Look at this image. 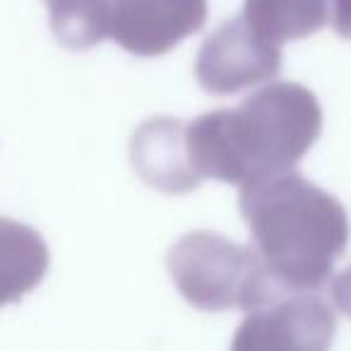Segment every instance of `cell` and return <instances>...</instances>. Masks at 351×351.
<instances>
[{
  "instance_id": "6da1fadb",
  "label": "cell",
  "mask_w": 351,
  "mask_h": 351,
  "mask_svg": "<svg viewBox=\"0 0 351 351\" xmlns=\"http://www.w3.org/2000/svg\"><path fill=\"white\" fill-rule=\"evenodd\" d=\"M322 108L298 82H272L243 99L188 123V149L200 178L229 186L293 171L317 142Z\"/></svg>"
},
{
  "instance_id": "277c9868",
  "label": "cell",
  "mask_w": 351,
  "mask_h": 351,
  "mask_svg": "<svg viewBox=\"0 0 351 351\" xmlns=\"http://www.w3.org/2000/svg\"><path fill=\"white\" fill-rule=\"evenodd\" d=\"M337 315L313 291L279 289L263 306L248 311L231 351H330Z\"/></svg>"
},
{
  "instance_id": "ba28073f",
  "label": "cell",
  "mask_w": 351,
  "mask_h": 351,
  "mask_svg": "<svg viewBox=\"0 0 351 351\" xmlns=\"http://www.w3.org/2000/svg\"><path fill=\"white\" fill-rule=\"evenodd\" d=\"M49 245L22 221L0 217V308L34 291L49 272Z\"/></svg>"
},
{
  "instance_id": "7a4b0ae2",
  "label": "cell",
  "mask_w": 351,
  "mask_h": 351,
  "mask_svg": "<svg viewBox=\"0 0 351 351\" xmlns=\"http://www.w3.org/2000/svg\"><path fill=\"white\" fill-rule=\"evenodd\" d=\"M241 215L269 277L289 291H317L349 245L344 205L296 169L241 186Z\"/></svg>"
},
{
  "instance_id": "5b68a950",
  "label": "cell",
  "mask_w": 351,
  "mask_h": 351,
  "mask_svg": "<svg viewBox=\"0 0 351 351\" xmlns=\"http://www.w3.org/2000/svg\"><path fill=\"white\" fill-rule=\"evenodd\" d=\"M282 70L279 46L258 36L243 17L224 22L197 51L195 77L210 94L229 97L274 80Z\"/></svg>"
},
{
  "instance_id": "8fae6325",
  "label": "cell",
  "mask_w": 351,
  "mask_h": 351,
  "mask_svg": "<svg viewBox=\"0 0 351 351\" xmlns=\"http://www.w3.org/2000/svg\"><path fill=\"white\" fill-rule=\"evenodd\" d=\"M330 293H332L335 306L339 308L344 315L351 317V265L346 269H341V272L332 279Z\"/></svg>"
},
{
  "instance_id": "8992f818",
  "label": "cell",
  "mask_w": 351,
  "mask_h": 351,
  "mask_svg": "<svg viewBox=\"0 0 351 351\" xmlns=\"http://www.w3.org/2000/svg\"><path fill=\"white\" fill-rule=\"evenodd\" d=\"M207 22V0H113L111 39L140 58L169 53Z\"/></svg>"
},
{
  "instance_id": "9c48e42d",
  "label": "cell",
  "mask_w": 351,
  "mask_h": 351,
  "mask_svg": "<svg viewBox=\"0 0 351 351\" xmlns=\"http://www.w3.org/2000/svg\"><path fill=\"white\" fill-rule=\"evenodd\" d=\"M243 20L265 41L282 46L320 32L330 22V0H245Z\"/></svg>"
},
{
  "instance_id": "3957f363",
  "label": "cell",
  "mask_w": 351,
  "mask_h": 351,
  "mask_svg": "<svg viewBox=\"0 0 351 351\" xmlns=\"http://www.w3.org/2000/svg\"><path fill=\"white\" fill-rule=\"evenodd\" d=\"M171 279L197 311H253L279 291L255 248L234 243L212 231H193L166 255Z\"/></svg>"
},
{
  "instance_id": "52a82bcc",
  "label": "cell",
  "mask_w": 351,
  "mask_h": 351,
  "mask_svg": "<svg viewBox=\"0 0 351 351\" xmlns=\"http://www.w3.org/2000/svg\"><path fill=\"white\" fill-rule=\"evenodd\" d=\"M188 123L161 116L142 123L130 145L132 166L147 186L169 195L195 191L202 183L188 149Z\"/></svg>"
},
{
  "instance_id": "30bf717a",
  "label": "cell",
  "mask_w": 351,
  "mask_h": 351,
  "mask_svg": "<svg viewBox=\"0 0 351 351\" xmlns=\"http://www.w3.org/2000/svg\"><path fill=\"white\" fill-rule=\"evenodd\" d=\"M53 36L73 51H87L111 36L113 0H46Z\"/></svg>"
}]
</instances>
